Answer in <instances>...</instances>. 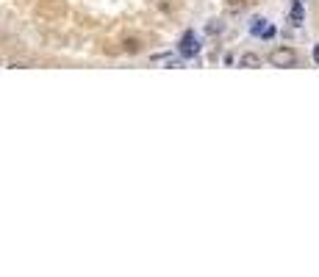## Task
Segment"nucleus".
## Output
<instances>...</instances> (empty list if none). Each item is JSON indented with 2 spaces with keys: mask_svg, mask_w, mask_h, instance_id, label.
Returning a JSON list of instances; mask_svg holds the SVG:
<instances>
[{
  "mask_svg": "<svg viewBox=\"0 0 319 277\" xmlns=\"http://www.w3.org/2000/svg\"><path fill=\"white\" fill-rule=\"evenodd\" d=\"M222 28H225L222 22H211V25H208V34H220Z\"/></svg>",
  "mask_w": 319,
  "mask_h": 277,
  "instance_id": "nucleus-5",
  "label": "nucleus"
},
{
  "mask_svg": "<svg viewBox=\"0 0 319 277\" xmlns=\"http://www.w3.org/2000/svg\"><path fill=\"white\" fill-rule=\"evenodd\" d=\"M178 53L183 55V58H194V55L200 53V42H197V36L191 34V31L183 34V39H181V45H178Z\"/></svg>",
  "mask_w": 319,
  "mask_h": 277,
  "instance_id": "nucleus-2",
  "label": "nucleus"
},
{
  "mask_svg": "<svg viewBox=\"0 0 319 277\" xmlns=\"http://www.w3.org/2000/svg\"><path fill=\"white\" fill-rule=\"evenodd\" d=\"M314 61L319 64V45H317V47H314Z\"/></svg>",
  "mask_w": 319,
  "mask_h": 277,
  "instance_id": "nucleus-6",
  "label": "nucleus"
},
{
  "mask_svg": "<svg viewBox=\"0 0 319 277\" xmlns=\"http://www.w3.org/2000/svg\"><path fill=\"white\" fill-rule=\"evenodd\" d=\"M267 61H270L272 67L289 69V67H297V53H294L291 47H275V50H270Z\"/></svg>",
  "mask_w": 319,
  "mask_h": 277,
  "instance_id": "nucleus-1",
  "label": "nucleus"
},
{
  "mask_svg": "<svg viewBox=\"0 0 319 277\" xmlns=\"http://www.w3.org/2000/svg\"><path fill=\"white\" fill-rule=\"evenodd\" d=\"M289 20H291V25H303V0H294V3H291Z\"/></svg>",
  "mask_w": 319,
  "mask_h": 277,
  "instance_id": "nucleus-3",
  "label": "nucleus"
},
{
  "mask_svg": "<svg viewBox=\"0 0 319 277\" xmlns=\"http://www.w3.org/2000/svg\"><path fill=\"white\" fill-rule=\"evenodd\" d=\"M239 64L241 67H247V69H255V67H261V55L258 53H244L239 58Z\"/></svg>",
  "mask_w": 319,
  "mask_h": 277,
  "instance_id": "nucleus-4",
  "label": "nucleus"
}]
</instances>
